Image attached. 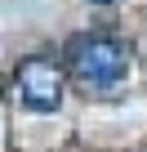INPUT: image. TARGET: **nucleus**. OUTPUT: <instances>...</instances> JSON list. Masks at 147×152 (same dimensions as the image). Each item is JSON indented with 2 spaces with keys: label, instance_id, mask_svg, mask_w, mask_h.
Wrapping results in <instances>:
<instances>
[{
  "label": "nucleus",
  "instance_id": "nucleus-2",
  "mask_svg": "<svg viewBox=\"0 0 147 152\" xmlns=\"http://www.w3.org/2000/svg\"><path fill=\"white\" fill-rule=\"evenodd\" d=\"M18 94L31 112H58L62 103V72L54 58H27L18 67Z\"/></svg>",
  "mask_w": 147,
  "mask_h": 152
},
{
  "label": "nucleus",
  "instance_id": "nucleus-1",
  "mask_svg": "<svg viewBox=\"0 0 147 152\" xmlns=\"http://www.w3.org/2000/svg\"><path fill=\"white\" fill-rule=\"evenodd\" d=\"M67 67L80 85L89 90H112L120 76L129 72V49L116 36H80L67 49Z\"/></svg>",
  "mask_w": 147,
  "mask_h": 152
},
{
  "label": "nucleus",
  "instance_id": "nucleus-3",
  "mask_svg": "<svg viewBox=\"0 0 147 152\" xmlns=\"http://www.w3.org/2000/svg\"><path fill=\"white\" fill-rule=\"evenodd\" d=\"M94 5H112V0H94Z\"/></svg>",
  "mask_w": 147,
  "mask_h": 152
}]
</instances>
